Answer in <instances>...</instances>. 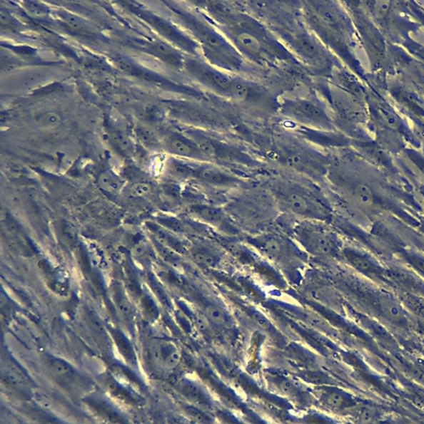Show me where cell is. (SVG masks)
<instances>
[{"label":"cell","mask_w":424,"mask_h":424,"mask_svg":"<svg viewBox=\"0 0 424 424\" xmlns=\"http://www.w3.org/2000/svg\"><path fill=\"white\" fill-rule=\"evenodd\" d=\"M202 12L245 61L260 66L301 65L277 35L253 15L223 2H207Z\"/></svg>","instance_id":"6da1fadb"},{"label":"cell","mask_w":424,"mask_h":424,"mask_svg":"<svg viewBox=\"0 0 424 424\" xmlns=\"http://www.w3.org/2000/svg\"><path fill=\"white\" fill-rule=\"evenodd\" d=\"M175 14L186 33L198 45L201 57L207 63L231 74L244 68L245 60L241 55L202 11L176 8Z\"/></svg>","instance_id":"7a4b0ae2"},{"label":"cell","mask_w":424,"mask_h":424,"mask_svg":"<svg viewBox=\"0 0 424 424\" xmlns=\"http://www.w3.org/2000/svg\"><path fill=\"white\" fill-rule=\"evenodd\" d=\"M272 31L301 65L323 75L333 68L334 61L329 51L305 24L276 25Z\"/></svg>","instance_id":"3957f363"},{"label":"cell","mask_w":424,"mask_h":424,"mask_svg":"<svg viewBox=\"0 0 424 424\" xmlns=\"http://www.w3.org/2000/svg\"><path fill=\"white\" fill-rule=\"evenodd\" d=\"M270 191L278 206L293 216L313 222L325 221L330 216L323 197L303 184L278 180L272 183Z\"/></svg>","instance_id":"277c9868"},{"label":"cell","mask_w":424,"mask_h":424,"mask_svg":"<svg viewBox=\"0 0 424 424\" xmlns=\"http://www.w3.org/2000/svg\"><path fill=\"white\" fill-rule=\"evenodd\" d=\"M183 70L211 93L238 103L242 100L247 79L226 73L209 64L202 57L193 56H186Z\"/></svg>","instance_id":"5b68a950"},{"label":"cell","mask_w":424,"mask_h":424,"mask_svg":"<svg viewBox=\"0 0 424 424\" xmlns=\"http://www.w3.org/2000/svg\"><path fill=\"white\" fill-rule=\"evenodd\" d=\"M278 110L286 118L310 129L328 131L332 123L324 107L318 101L306 98L285 99Z\"/></svg>","instance_id":"8992f818"},{"label":"cell","mask_w":424,"mask_h":424,"mask_svg":"<svg viewBox=\"0 0 424 424\" xmlns=\"http://www.w3.org/2000/svg\"><path fill=\"white\" fill-rule=\"evenodd\" d=\"M278 160L285 166L306 176L318 178L327 175L328 165L318 152L298 144H286L279 147Z\"/></svg>","instance_id":"52a82bcc"},{"label":"cell","mask_w":424,"mask_h":424,"mask_svg":"<svg viewBox=\"0 0 424 424\" xmlns=\"http://www.w3.org/2000/svg\"><path fill=\"white\" fill-rule=\"evenodd\" d=\"M295 238L306 252L319 258L341 257L342 249L333 234L311 224L296 228Z\"/></svg>","instance_id":"ba28073f"},{"label":"cell","mask_w":424,"mask_h":424,"mask_svg":"<svg viewBox=\"0 0 424 424\" xmlns=\"http://www.w3.org/2000/svg\"><path fill=\"white\" fill-rule=\"evenodd\" d=\"M249 243L271 262L290 267L301 259L298 250L282 237L274 234H264L250 239Z\"/></svg>","instance_id":"9c48e42d"},{"label":"cell","mask_w":424,"mask_h":424,"mask_svg":"<svg viewBox=\"0 0 424 424\" xmlns=\"http://www.w3.org/2000/svg\"><path fill=\"white\" fill-rule=\"evenodd\" d=\"M186 134L195 140L209 160L246 162H251L246 153L233 146L226 144L197 130H188Z\"/></svg>","instance_id":"30bf717a"},{"label":"cell","mask_w":424,"mask_h":424,"mask_svg":"<svg viewBox=\"0 0 424 424\" xmlns=\"http://www.w3.org/2000/svg\"><path fill=\"white\" fill-rule=\"evenodd\" d=\"M365 302L370 309L384 319L388 323L398 326L408 324L406 310L395 298L385 293L368 290L365 293Z\"/></svg>","instance_id":"8fae6325"},{"label":"cell","mask_w":424,"mask_h":424,"mask_svg":"<svg viewBox=\"0 0 424 424\" xmlns=\"http://www.w3.org/2000/svg\"><path fill=\"white\" fill-rule=\"evenodd\" d=\"M163 146L173 156L196 162H211L196 141L186 133L171 132L163 140Z\"/></svg>","instance_id":"7c38bea8"},{"label":"cell","mask_w":424,"mask_h":424,"mask_svg":"<svg viewBox=\"0 0 424 424\" xmlns=\"http://www.w3.org/2000/svg\"><path fill=\"white\" fill-rule=\"evenodd\" d=\"M341 257L350 267L366 277L385 280L389 270L383 267L377 260L360 249L355 248L342 249Z\"/></svg>","instance_id":"4fadbf2b"},{"label":"cell","mask_w":424,"mask_h":424,"mask_svg":"<svg viewBox=\"0 0 424 424\" xmlns=\"http://www.w3.org/2000/svg\"><path fill=\"white\" fill-rule=\"evenodd\" d=\"M193 180L214 187H231L240 183L238 178L231 173L207 162L193 163Z\"/></svg>","instance_id":"5bb4252c"},{"label":"cell","mask_w":424,"mask_h":424,"mask_svg":"<svg viewBox=\"0 0 424 424\" xmlns=\"http://www.w3.org/2000/svg\"><path fill=\"white\" fill-rule=\"evenodd\" d=\"M150 51L157 58H159L163 63L172 66L173 68L183 70L185 68L187 55L170 43L163 42V41H156L151 46Z\"/></svg>","instance_id":"9a60e30c"},{"label":"cell","mask_w":424,"mask_h":424,"mask_svg":"<svg viewBox=\"0 0 424 424\" xmlns=\"http://www.w3.org/2000/svg\"><path fill=\"white\" fill-rule=\"evenodd\" d=\"M181 361V351L171 344H159L153 352V362L161 371H172L180 364Z\"/></svg>","instance_id":"2e32d148"},{"label":"cell","mask_w":424,"mask_h":424,"mask_svg":"<svg viewBox=\"0 0 424 424\" xmlns=\"http://www.w3.org/2000/svg\"><path fill=\"white\" fill-rule=\"evenodd\" d=\"M198 212L201 218L203 219L206 223L211 224V226L217 229H223V232L228 233L235 232V228L227 214L224 213L221 209L206 206L198 208Z\"/></svg>","instance_id":"e0dca14e"},{"label":"cell","mask_w":424,"mask_h":424,"mask_svg":"<svg viewBox=\"0 0 424 424\" xmlns=\"http://www.w3.org/2000/svg\"><path fill=\"white\" fill-rule=\"evenodd\" d=\"M193 257L197 263L207 268H214L221 263L222 252L219 249L209 244H199L195 249Z\"/></svg>","instance_id":"ac0fdd59"},{"label":"cell","mask_w":424,"mask_h":424,"mask_svg":"<svg viewBox=\"0 0 424 424\" xmlns=\"http://www.w3.org/2000/svg\"><path fill=\"white\" fill-rule=\"evenodd\" d=\"M375 113L385 127L395 131H401L403 129V121L390 108V105L384 102L377 101L374 105Z\"/></svg>","instance_id":"d6986e66"},{"label":"cell","mask_w":424,"mask_h":424,"mask_svg":"<svg viewBox=\"0 0 424 424\" xmlns=\"http://www.w3.org/2000/svg\"><path fill=\"white\" fill-rule=\"evenodd\" d=\"M64 116L58 110H48L37 114L34 117L35 124L44 130H53L63 125Z\"/></svg>","instance_id":"ffe728a7"},{"label":"cell","mask_w":424,"mask_h":424,"mask_svg":"<svg viewBox=\"0 0 424 424\" xmlns=\"http://www.w3.org/2000/svg\"><path fill=\"white\" fill-rule=\"evenodd\" d=\"M325 405L334 410L350 411L356 405L340 391H330L323 396Z\"/></svg>","instance_id":"44dd1931"},{"label":"cell","mask_w":424,"mask_h":424,"mask_svg":"<svg viewBox=\"0 0 424 424\" xmlns=\"http://www.w3.org/2000/svg\"><path fill=\"white\" fill-rule=\"evenodd\" d=\"M123 181L116 175L114 172L111 170L105 171L101 173L99 177V185L107 192L117 193L123 187Z\"/></svg>","instance_id":"7402d4cb"},{"label":"cell","mask_w":424,"mask_h":424,"mask_svg":"<svg viewBox=\"0 0 424 424\" xmlns=\"http://www.w3.org/2000/svg\"><path fill=\"white\" fill-rule=\"evenodd\" d=\"M112 144L125 156H131L134 152V145L130 137L121 131H113L111 133Z\"/></svg>","instance_id":"603a6c76"},{"label":"cell","mask_w":424,"mask_h":424,"mask_svg":"<svg viewBox=\"0 0 424 424\" xmlns=\"http://www.w3.org/2000/svg\"><path fill=\"white\" fill-rule=\"evenodd\" d=\"M57 15L61 21L74 31L83 33L89 32L91 29V26L88 22H86L84 19L76 16L74 14L66 11H59L57 13Z\"/></svg>","instance_id":"cb8c5ba5"},{"label":"cell","mask_w":424,"mask_h":424,"mask_svg":"<svg viewBox=\"0 0 424 424\" xmlns=\"http://www.w3.org/2000/svg\"><path fill=\"white\" fill-rule=\"evenodd\" d=\"M206 316L208 320L211 321L213 324L217 326H224L228 324V316L224 311L218 308L216 305H206Z\"/></svg>","instance_id":"d4e9b609"},{"label":"cell","mask_w":424,"mask_h":424,"mask_svg":"<svg viewBox=\"0 0 424 424\" xmlns=\"http://www.w3.org/2000/svg\"><path fill=\"white\" fill-rule=\"evenodd\" d=\"M137 136L139 138L142 144L146 147L149 148V149L154 150L159 146V140H158L154 133L148 130L147 128L138 127Z\"/></svg>","instance_id":"484cf974"},{"label":"cell","mask_w":424,"mask_h":424,"mask_svg":"<svg viewBox=\"0 0 424 424\" xmlns=\"http://www.w3.org/2000/svg\"><path fill=\"white\" fill-rule=\"evenodd\" d=\"M403 258L410 265V267L424 279V257L423 255L408 252L403 253Z\"/></svg>","instance_id":"4316f807"},{"label":"cell","mask_w":424,"mask_h":424,"mask_svg":"<svg viewBox=\"0 0 424 424\" xmlns=\"http://www.w3.org/2000/svg\"><path fill=\"white\" fill-rule=\"evenodd\" d=\"M392 7L390 1H375L372 3L371 13L379 21L385 20L389 15Z\"/></svg>","instance_id":"83f0119b"},{"label":"cell","mask_w":424,"mask_h":424,"mask_svg":"<svg viewBox=\"0 0 424 424\" xmlns=\"http://www.w3.org/2000/svg\"><path fill=\"white\" fill-rule=\"evenodd\" d=\"M25 9L34 17L43 18L48 14L47 9L42 4L37 2L25 3Z\"/></svg>","instance_id":"f1b7e54d"},{"label":"cell","mask_w":424,"mask_h":424,"mask_svg":"<svg viewBox=\"0 0 424 424\" xmlns=\"http://www.w3.org/2000/svg\"><path fill=\"white\" fill-rule=\"evenodd\" d=\"M151 192V187L150 184L146 182H136L133 184L131 187L130 192L133 197H144Z\"/></svg>","instance_id":"f546056e"},{"label":"cell","mask_w":424,"mask_h":424,"mask_svg":"<svg viewBox=\"0 0 424 424\" xmlns=\"http://www.w3.org/2000/svg\"><path fill=\"white\" fill-rule=\"evenodd\" d=\"M407 155L413 165H415L418 170L424 175V156L420 155V152L413 150H408Z\"/></svg>","instance_id":"4dcf8cb0"}]
</instances>
